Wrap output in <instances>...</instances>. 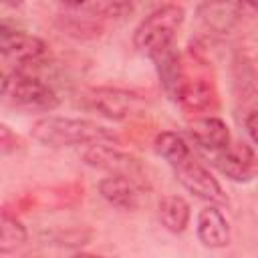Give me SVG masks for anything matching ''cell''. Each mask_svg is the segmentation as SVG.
Returning a JSON list of instances; mask_svg holds the SVG:
<instances>
[{"instance_id": "1", "label": "cell", "mask_w": 258, "mask_h": 258, "mask_svg": "<svg viewBox=\"0 0 258 258\" xmlns=\"http://www.w3.org/2000/svg\"><path fill=\"white\" fill-rule=\"evenodd\" d=\"M30 135L48 147H71V145H95V143H117V135L107 127L73 117H42L38 119Z\"/></svg>"}, {"instance_id": "2", "label": "cell", "mask_w": 258, "mask_h": 258, "mask_svg": "<svg viewBox=\"0 0 258 258\" xmlns=\"http://www.w3.org/2000/svg\"><path fill=\"white\" fill-rule=\"evenodd\" d=\"M183 8L177 4H165L145 16L133 32V44L139 52L149 58L159 54L161 50L173 46L175 34L183 24Z\"/></svg>"}, {"instance_id": "3", "label": "cell", "mask_w": 258, "mask_h": 258, "mask_svg": "<svg viewBox=\"0 0 258 258\" xmlns=\"http://www.w3.org/2000/svg\"><path fill=\"white\" fill-rule=\"evenodd\" d=\"M4 95L12 105L26 111H52L58 107V95L54 89L38 77L26 73L8 75Z\"/></svg>"}, {"instance_id": "4", "label": "cell", "mask_w": 258, "mask_h": 258, "mask_svg": "<svg viewBox=\"0 0 258 258\" xmlns=\"http://www.w3.org/2000/svg\"><path fill=\"white\" fill-rule=\"evenodd\" d=\"M83 105L89 111H95L107 119H125L133 113H137L143 107V101L139 95L121 91V89H109V87H99L91 89L83 97Z\"/></svg>"}, {"instance_id": "5", "label": "cell", "mask_w": 258, "mask_h": 258, "mask_svg": "<svg viewBox=\"0 0 258 258\" xmlns=\"http://www.w3.org/2000/svg\"><path fill=\"white\" fill-rule=\"evenodd\" d=\"M83 159L91 167L105 169L109 173H121V175H127L131 179H135L141 185H147V179H143V167H141L139 159H135L129 153L119 151L111 143H95V145H91L83 153Z\"/></svg>"}, {"instance_id": "6", "label": "cell", "mask_w": 258, "mask_h": 258, "mask_svg": "<svg viewBox=\"0 0 258 258\" xmlns=\"http://www.w3.org/2000/svg\"><path fill=\"white\" fill-rule=\"evenodd\" d=\"M173 169H175L177 181L189 194H194L200 200H206L210 204H224L226 202V194H224L222 185L218 183V179L200 161H196L191 155H187L183 161L173 165Z\"/></svg>"}, {"instance_id": "7", "label": "cell", "mask_w": 258, "mask_h": 258, "mask_svg": "<svg viewBox=\"0 0 258 258\" xmlns=\"http://www.w3.org/2000/svg\"><path fill=\"white\" fill-rule=\"evenodd\" d=\"M210 157L214 167L226 177H230L232 181L246 183L256 173V155L252 145H246V143L228 145L220 151H210Z\"/></svg>"}, {"instance_id": "8", "label": "cell", "mask_w": 258, "mask_h": 258, "mask_svg": "<svg viewBox=\"0 0 258 258\" xmlns=\"http://www.w3.org/2000/svg\"><path fill=\"white\" fill-rule=\"evenodd\" d=\"M44 52H46L44 40L0 18V54L8 58H16L20 62H30L42 56Z\"/></svg>"}, {"instance_id": "9", "label": "cell", "mask_w": 258, "mask_h": 258, "mask_svg": "<svg viewBox=\"0 0 258 258\" xmlns=\"http://www.w3.org/2000/svg\"><path fill=\"white\" fill-rule=\"evenodd\" d=\"M99 194L111 206L127 212L137 210L143 202V185L121 173H111L103 177L99 181Z\"/></svg>"}, {"instance_id": "10", "label": "cell", "mask_w": 258, "mask_h": 258, "mask_svg": "<svg viewBox=\"0 0 258 258\" xmlns=\"http://www.w3.org/2000/svg\"><path fill=\"white\" fill-rule=\"evenodd\" d=\"M198 238L208 248H224L230 244V224L216 206H206L200 210Z\"/></svg>"}, {"instance_id": "11", "label": "cell", "mask_w": 258, "mask_h": 258, "mask_svg": "<svg viewBox=\"0 0 258 258\" xmlns=\"http://www.w3.org/2000/svg\"><path fill=\"white\" fill-rule=\"evenodd\" d=\"M175 101H179L187 111H208L212 107H216L218 101V93L212 81L208 79H187L183 81V85L177 91Z\"/></svg>"}, {"instance_id": "12", "label": "cell", "mask_w": 258, "mask_h": 258, "mask_svg": "<svg viewBox=\"0 0 258 258\" xmlns=\"http://www.w3.org/2000/svg\"><path fill=\"white\" fill-rule=\"evenodd\" d=\"M189 133L194 141L206 151H220L230 145L228 125L220 117H202L189 125Z\"/></svg>"}, {"instance_id": "13", "label": "cell", "mask_w": 258, "mask_h": 258, "mask_svg": "<svg viewBox=\"0 0 258 258\" xmlns=\"http://www.w3.org/2000/svg\"><path fill=\"white\" fill-rule=\"evenodd\" d=\"M151 60H153L155 67H157V75H159V79H161L165 91H167L169 97L175 101L177 91H179V87H181L183 81H185V71H183L181 58H179V54H177V50H175V44L169 46V48H165V50H161L159 54L151 56Z\"/></svg>"}, {"instance_id": "14", "label": "cell", "mask_w": 258, "mask_h": 258, "mask_svg": "<svg viewBox=\"0 0 258 258\" xmlns=\"http://www.w3.org/2000/svg\"><path fill=\"white\" fill-rule=\"evenodd\" d=\"M157 216L165 230L181 234L189 224V204L181 196H165L159 202Z\"/></svg>"}, {"instance_id": "15", "label": "cell", "mask_w": 258, "mask_h": 258, "mask_svg": "<svg viewBox=\"0 0 258 258\" xmlns=\"http://www.w3.org/2000/svg\"><path fill=\"white\" fill-rule=\"evenodd\" d=\"M28 240L24 224L6 210H0V254L16 252Z\"/></svg>"}, {"instance_id": "16", "label": "cell", "mask_w": 258, "mask_h": 258, "mask_svg": "<svg viewBox=\"0 0 258 258\" xmlns=\"http://www.w3.org/2000/svg\"><path fill=\"white\" fill-rule=\"evenodd\" d=\"M153 149L171 167L177 165L179 161H183L187 155H191L185 139L181 135H177L175 131H161V133H157L155 139H153Z\"/></svg>"}, {"instance_id": "17", "label": "cell", "mask_w": 258, "mask_h": 258, "mask_svg": "<svg viewBox=\"0 0 258 258\" xmlns=\"http://www.w3.org/2000/svg\"><path fill=\"white\" fill-rule=\"evenodd\" d=\"M208 14H204L206 22L210 26H218V28H230V24L236 20L238 16V10L240 6L232 4V2H224V0H218V2H212V4H206Z\"/></svg>"}, {"instance_id": "18", "label": "cell", "mask_w": 258, "mask_h": 258, "mask_svg": "<svg viewBox=\"0 0 258 258\" xmlns=\"http://www.w3.org/2000/svg\"><path fill=\"white\" fill-rule=\"evenodd\" d=\"M256 117H258L256 109H250L244 117V127H246V133H248L252 143H256Z\"/></svg>"}, {"instance_id": "19", "label": "cell", "mask_w": 258, "mask_h": 258, "mask_svg": "<svg viewBox=\"0 0 258 258\" xmlns=\"http://www.w3.org/2000/svg\"><path fill=\"white\" fill-rule=\"evenodd\" d=\"M6 83H8V75L0 69V95H4V89H6Z\"/></svg>"}, {"instance_id": "20", "label": "cell", "mask_w": 258, "mask_h": 258, "mask_svg": "<svg viewBox=\"0 0 258 258\" xmlns=\"http://www.w3.org/2000/svg\"><path fill=\"white\" fill-rule=\"evenodd\" d=\"M67 6H73V8H77V6H83L87 0H62Z\"/></svg>"}, {"instance_id": "21", "label": "cell", "mask_w": 258, "mask_h": 258, "mask_svg": "<svg viewBox=\"0 0 258 258\" xmlns=\"http://www.w3.org/2000/svg\"><path fill=\"white\" fill-rule=\"evenodd\" d=\"M2 4H6V6H12V8H16V6H20L24 0H0Z\"/></svg>"}, {"instance_id": "22", "label": "cell", "mask_w": 258, "mask_h": 258, "mask_svg": "<svg viewBox=\"0 0 258 258\" xmlns=\"http://www.w3.org/2000/svg\"><path fill=\"white\" fill-rule=\"evenodd\" d=\"M254 2L256 0H242V4H250V6H254Z\"/></svg>"}]
</instances>
